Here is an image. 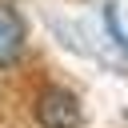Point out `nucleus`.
Masks as SVG:
<instances>
[{
  "label": "nucleus",
  "instance_id": "obj_1",
  "mask_svg": "<svg viewBox=\"0 0 128 128\" xmlns=\"http://www.w3.org/2000/svg\"><path fill=\"white\" fill-rule=\"evenodd\" d=\"M36 120L40 128H80V104L64 88H44L36 100Z\"/></svg>",
  "mask_w": 128,
  "mask_h": 128
},
{
  "label": "nucleus",
  "instance_id": "obj_2",
  "mask_svg": "<svg viewBox=\"0 0 128 128\" xmlns=\"http://www.w3.org/2000/svg\"><path fill=\"white\" fill-rule=\"evenodd\" d=\"M20 52H24V20L8 4H0V68L16 64Z\"/></svg>",
  "mask_w": 128,
  "mask_h": 128
}]
</instances>
